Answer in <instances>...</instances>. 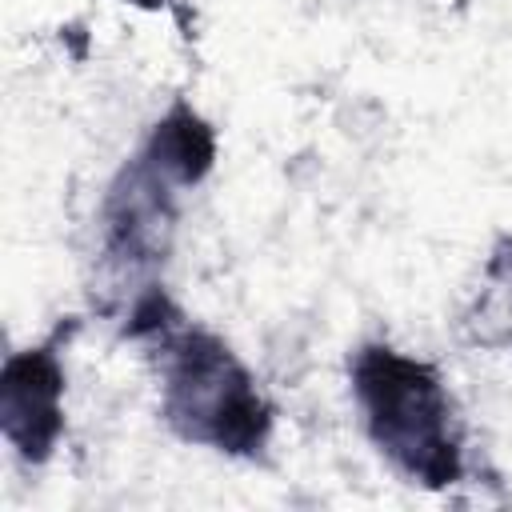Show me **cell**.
I'll list each match as a JSON object with an SVG mask.
<instances>
[{
	"label": "cell",
	"mask_w": 512,
	"mask_h": 512,
	"mask_svg": "<svg viewBox=\"0 0 512 512\" xmlns=\"http://www.w3.org/2000/svg\"><path fill=\"white\" fill-rule=\"evenodd\" d=\"M356 396L372 440L408 476L424 484L456 476L452 404L424 364L392 348H364L356 360Z\"/></svg>",
	"instance_id": "1"
},
{
	"label": "cell",
	"mask_w": 512,
	"mask_h": 512,
	"mask_svg": "<svg viewBox=\"0 0 512 512\" xmlns=\"http://www.w3.org/2000/svg\"><path fill=\"white\" fill-rule=\"evenodd\" d=\"M164 412L188 440L224 452H252L268 432V412L248 372L204 332H180L164 344Z\"/></svg>",
	"instance_id": "2"
},
{
	"label": "cell",
	"mask_w": 512,
	"mask_h": 512,
	"mask_svg": "<svg viewBox=\"0 0 512 512\" xmlns=\"http://www.w3.org/2000/svg\"><path fill=\"white\" fill-rule=\"evenodd\" d=\"M60 364L48 352H24L4 364L0 424L8 444L24 456H48L60 432Z\"/></svg>",
	"instance_id": "3"
},
{
	"label": "cell",
	"mask_w": 512,
	"mask_h": 512,
	"mask_svg": "<svg viewBox=\"0 0 512 512\" xmlns=\"http://www.w3.org/2000/svg\"><path fill=\"white\" fill-rule=\"evenodd\" d=\"M144 164L164 176L172 188L180 184H196L208 164H212V132L200 116H192L188 108L172 112L164 124H156L152 144L144 152Z\"/></svg>",
	"instance_id": "4"
},
{
	"label": "cell",
	"mask_w": 512,
	"mask_h": 512,
	"mask_svg": "<svg viewBox=\"0 0 512 512\" xmlns=\"http://www.w3.org/2000/svg\"><path fill=\"white\" fill-rule=\"evenodd\" d=\"M128 4H144V8H156V4H164V0H128Z\"/></svg>",
	"instance_id": "5"
}]
</instances>
